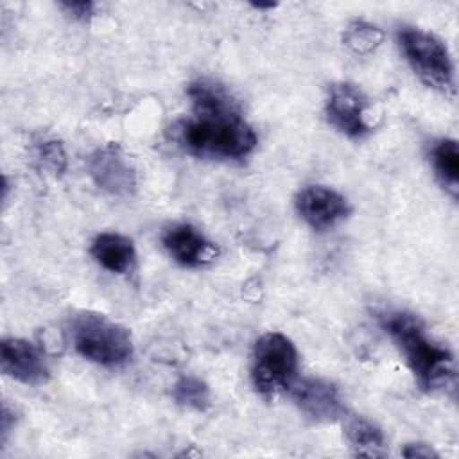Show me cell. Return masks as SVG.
I'll use <instances>...</instances> for the list:
<instances>
[{"mask_svg": "<svg viewBox=\"0 0 459 459\" xmlns=\"http://www.w3.org/2000/svg\"><path fill=\"white\" fill-rule=\"evenodd\" d=\"M328 122L350 138H362L371 131L366 95L350 82L332 84L325 102Z\"/></svg>", "mask_w": 459, "mask_h": 459, "instance_id": "7", "label": "cell"}, {"mask_svg": "<svg viewBox=\"0 0 459 459\" xmlns=\"http://www.w3.org/2000/svg\"><path fill=\"white\" fill-rule=\"evenodd\" d=\"M0 362L7 377L25 385H41L50 377V368L41 350L20 337L2 341Z\"/></svg>", "mask_w": 459, "mask_h": 459, "instance_id": "10", "label": "cell"}, {"mask_svg": "<svg viewBox=\"0 0 459 459\" xmlns=\"http://www.w3.org/2000/svg\"><path fill=\"white\" fill-rule=\"evenodd\" d=\"M172 398L178 405L201 412L210 407V387L201 378L185 375L172 385Z\"/></svg>", "mask_w": 459, "mask_h": 459, "instance_id": "16", "label": "cell"}, {"mask_svg": "<svg viewBox=\"0 0 459 459\" xmlns=\"http://www.w3.org/2000/svg\"><path fill=\"white\" fill-rule=\"evenodd\" d=\"M344 432L351 450L364 457H384L387 454L385 437L382 430L364 416H348Z\"/></svg>", "mask_w": 459, "mask_h": 459, "instance_id": "13", "label": "cell"}, {"mask_svg": "<svg viewBox=\"0 0 459 459\" xmlns=\"http://www.w3.org/2000/svg\"><path fill=\"white\" fill-rule=\"evenodd\" d=\"M14 416H16L14 409H11L7 405V402H4V405H2V441L7 439L9 430L14 427V420H16Z\"/></svg>", "mask_w": 459, "mask_h": 459, "instance_id": "20", "label": "cell"}, {"mask_svg": "<svg viewBox=\"0 0 459 459\" xmlns=\"http://www.w3.org/2000/svg\"><path fill=\"white\" fill-rule=\"evenodd\" d=\"M86 165L91 181L109 195L127 197L136 190V170L120 145L97 147Z\"/></svg>", "mask_w": 459, "mask_h": 459, "instance_id": "6", "label": "cell"}, {"mask_svg": "<svg viewBox=\"0 0 459 459\" xmlns=\"http://www.w3.org/2000/svg\"><path fill=\"white\" fill-rule=\"evenodd\" d=\"M34 161L52 176H61L66 169V154L57 140H41L34 147Z\"/></svg>", "mask_w": 459, "mask_h": 459, "instance_id": "17", "label": "cell"}, {"mask_svg": "<svg viewBox=\"0 0 459 459\" xmlns=\"http://www.w3.org/2000/svg\"><path fill=\"white\" fill-rule=\"evenodd\" d=\"M402 455L409 457V459H414V457H421V459L439 457L437 452L430 445H425V443H409V445H405L403 450H402Z\"/></svg>", "mask_w": 459, "mask_h": 459, "instance_id": "19", "label": "cell"}, {"mask_svg": "<svg viewBox=\"0 0 459 459\" xmlns=\"http://www.w3.org/2000/svg\"><path fill=\"white\" fill-rule=\"evenodd\" d=\"M161 242L170 258L183 267H203L217 256V246L186 222L167 228Z\"/></svg>", "mask_w": 459, "mask_h": 459, "instance_id": "11", "label": "cell"}, {"mask_svg": "<svg viewBox=\"0 0 459 459\" xmlns=\"http://www.w3.org/2000/svg\"><path fill=\"white\" fill-rule=\"evenodd\" d=\"M398 43L414 74L429 88L445 95L455 93L454 61L439 38L418 27H403L398 32Z\"/></svg>", "mask_w": 459, "mask_h": 459, "instance_id": "5", "label": "cell"}, {"mask_svg": "<svg viewBox=\"0 0 459 459\" xmlns=\"http://www.w3.org/2000/svg\"><path fill=\"white\" fill-rule=\"evenodd\" d=\"M382 326L394 341L418 385L427 393H441L455 385V360L446 346L429 337L421 319L411 312H387Z\"/></svg>", "mask_w": 459, "mask_h": 459, "instance_id": "2", "label": "cell"}, {"mask_svg": "<svg viewBox=\"0 0 459 459\" xmlns=\"http://www.w3.org/2000/svg\"><path fill=\"white\" fill-rule=\"evenodd\" d=\"M384 41V32L364 20H353L342 32V43L357 56H368Z\"/></svg>", "mask_w": 459, "mask_h": 459, "instance_id": "15", "label": "cell"}, {"mask_svg": "<svg viewBox=\"0 0 459 459\" xmlns=\"http://www.w3.org/2000/svg\"><path fill=\"white\" fill-rule=\"evenodd\" d=\"M434 174L441 186L455 199L459 192V147L454 138H441L430 149Z\"/></svg>", "mask_w": 459, "mask_h": 459, "instance_id": "14", "label": "cell"}, {"mask_svg": "<svg viewBox=\"0 0 459 459\" xmlns=\"http://www.w3.org/2000/svg\"><path fill=\"white\" fill-rule=\"evenodd\" d=\"M75 351L104 368H118L133 357L131 332L104 314L82 312L72 321Z\"/></svg>", "mask_w": 459, "mask_h": 459, "instance_id": "3", "label": "cell"}, {"mask_svg": "<svg viewBox=\"0 0 459 459\" xmlns=\"http://www.w3.org/2000/svg\"><path fill=\"white\" fill-rule=\"evenodd\" d=\"M188 97L194 118L183 122L179 142L190 154L208 160H242L253 152L256 134L222 86L199 79L188 86Z\"/></svg>", "mask_w": 459, "mask_h": 459, "instance_id": "1", "label": "cell"}, {"mask_svg": "<svg viewBox=\"0 0 459 459\" xmlns=\"http://www.w3.org/2000/svg\"><path fill=\"white\" fill-rule=\"evenodd\" d=\"M90 251L102 269L115 274L129 273L136 262V249L133 240L120 233H99L93 238Z\"/></svg>", "mask_w": 459, "mask_h": 459, "instance_id": "12", "label": "cell"}, {"mask_svg": "<svg viewBox=\"0 0 459 459\" xmlns=\"http://www.w3.org/2000/svg\"><path fill=\"white\" fill-rule=\"evenodd\" d=\"M296 212L314 230L323 231L339 224L350 213L344 195L325 185H308L296 195Z\"/></svg>", "mask_w": 459, "mask_h": 459, "instance_id": "9", "label": "cell"}, {"mask_svg": "<svg viewBox=\"0 0 459 459\" xmlns=\"http://www.w3.org/2000/svg\"><path fill=\"white\" fill-rule=\"evenodd\" d=\"M294 405L312 421H335L344 416V405L335 384L325 378L294 380L289 387Z\"/></svg>", "mask_w": 459, "mask_h": 459, "instance_id": "8", "label": "cell"}, {"mask_svg": "<svg viewBox=\"0 0 459 459\" xmlns=\"http://www.w3.org/2000/svg\"><path fill=\"white\" fill-rule=\"evenodd\" d=\"M68 14H72L75 20H88L93 14L95 4L90 0H66L59 4Z\"/></svg>", "mask_w": 459, "mask_h": 459, "instance_id": "18", "label": "cell"}, {"mask_svg": "<svg viewBox=\"0 0 459 459\" xmlns=\"http://www.w3.org/2000/svg\"><path fill=\"white\" fill-rule=\"evenodd\" d=\"M298 366L299 359L294 342L280 332H267L253 346L251 382L256 393L273 398L294 384Z\"/></svg>", "mask_w": 459, "mask_h": 459, "instance_id": "4", "label": "cell"}]
</instances>
